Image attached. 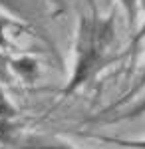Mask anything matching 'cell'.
I'll return each mask as SVG.
<instances>
[{"mask_svg":"<svg viewBox=\"0 0 145 149\" xmlns=\"http://www.w3.org/2000/svg\"><path fill=\"white\" fill-rule=\"evenodd\" d=\"M123 8L127 12V16H129V22H133L135 20V0H121Z\"/></svg>","mask_w":145,"mask_h":149,"instance_id":"4","label":"cell"},{"mask_svg":"<svg viewBox=\"0 0 145 149\" xmlns=\"http://www.w3.org/2000/svg\"><path fill=\"white\" fill-rule=\"evenodd\" d=\"M22 149H70L66 145H60V143H30Z\"/></svg>","mask_w":145,"mask_h":149,"instance_id":"2","label":"cell"},{"mask_svg":"<svg viewBox=\"0 0 145 149\" xmlns=\"http://www.w3.org/2000/svg\"><path fill=\"white\" fill-rule=\"evenodd\" d=\"M145 86V72H143V76H141V81H139V86H137V88H135V90H141V88H143Z\"/></svg>","mask_w":145,"mask_h":149,"instance_id":"7","label":"cell"},{"mask_svg":"<svg viewBox=\"0 0 145 149\" xmlns=\"http://www.w3.org/2000/svg\"><path fill=\"white\" fill-rule=\"evenodd\" d=\"M145 36V24H143V28H141V32H139V38H143Z\"/></svg>","mask_w":145,"mask_h":149,"instance_id":"8","label":"cell"},{"mask_svg":"<svg viewBox=\"0 0 145 149\" xmlns=\"http://www.w3.org/2000/svg\"><path fill=\"white\" fill-rule=\"evenodd\" d=\"M109 38H112V24L109 22H101V20H96V18H86L82 22L79 58H78V66H76V72H74V78H72L68 92L76 90L82 81H86L89 78V74L100 64L101 54L107 46Z\"/></svg>","mask_w":145,"mask_h":149,"instance_id":"1","label":"cell"},{"mask_svg":"<svg viewBox=\"0 0 145 149\" xmlns=\"http://www.w3.org/2000/svg\"><path fill=\"white\" fill-rule=\"evenodd\" d=\"M141 113H145V100H143L141 103H139L137 107L129 109V111H127V113L123 115V117H137V115H141Z\"/></svg>","mask_w":145,"mask_h":149,"instance_id":"5","label":"cell"},{"mask_svg":"<svg viewBox=\"0 0 145 149\" xmlns=\"http://www.w3.org/2000/svg\"><path fill=\"white\" fill-rule=\"evenodd\" d=\"M4 26H8V20L0 18V44H2V46H4V38H2V30H4Z\"/></svg>","mask_w":145,"mask_h":149,"instance_id":"6","label":"cell"},{"mask_svg":"<svg viewBox=\"0 0 145 149\" xmlns=\"http://www.w3.org/2000/svg\"><path fill=\"white\" fill-rule=\"evenodd\" d=\"M113 141L117 145H125V147H133V149H145V141H119V139H107Z\"/></svg>","mask_w":145,"mask_h":149,"instance_id":"3","label":"cell"}]
</instances>
